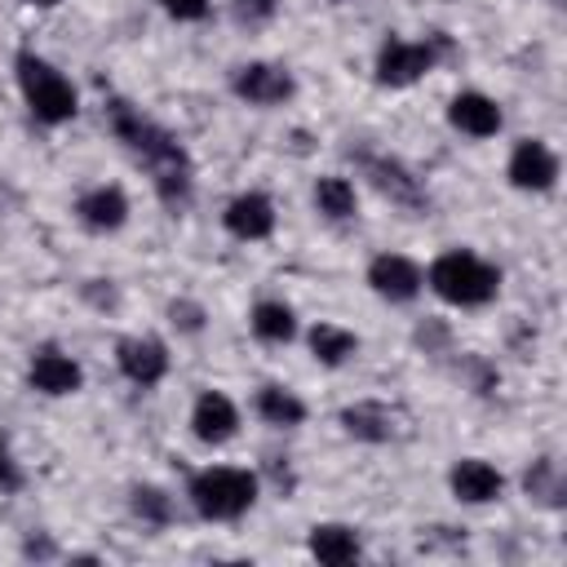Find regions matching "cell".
<instances>
[{
    "mask_svg": "<svg viewBox=\"0 0 567 567\" xmlns=\"http://www.w3.org/2000/svg\"><path fill=\"white\" fill-rule=\"evenodd\" d=\"M310 350H315L319 363L341 368V363L359 350V337L346 332V328H337V323H315V328H310Z\"/></svg>",
    "mask_w": 567,
    "mask_h": 567,
    "instance_id": "obj_20",
    "label": "cell"
},
{
    "mask_svg": "<svg viewBox=\"0 0 567 567\" xmlns=\"http://www.w3.org/2000/svg\"><path fill=\"white\" fill-rule=\"evenodd\" d=\"M244 4H248V9H270L275 0H244Z\"/></svg>",
    "mask_w": 567,
    "mask_h": 567,
    "instance_id": "obj_28",
    "label": "cell"
},
{
    "mask_svg": "<svg viewBox=\"0 0 567 567\" xmlns=\"http://www.w3.org/2000/svg\"><path fill=\"white\" fill-rule=\"evenodd\" d=\"M341 425L354 434V439H368V443H385L394 434V412L381 408V403H354L341 412Z\"/></svg>",
    "mask_w": 567,
    "mask_h": 567,
    "instance_id": "obj_18",
    "label": "cell"
},
{
    "mask_svg": "<svg viewBox=\"0 0 567 567\" xmlns=\"http://www.w3.org/2000/svg\"><path fill=\"white\" fill-rule=\"evenodd\" d=\"M106 124H111V133L128 146V155H133L137 164H146V173H151L155 195L164 199V208H173V213L186 208L190 186H195L186 146H182L168 128H159L155 120H146L137 106H128L124 97H111V102H106Z\"/></svg>",
    "mask_w": 567,
    "mask_h": 567,
    "instance_id": "obj_1",
    "label": "cell"
},
{
    "mask_svg": "<svg viewBox=\"0 0 567 567\" xmlns=\"http://www.w3.org/2000/svg\"><path fill=\"white\" fill-rule=\"evenodd\" d=\"M18 487H22V470H18V461L0 434V492H18Z\"/></svg>",
    "mask_w": 567,
    "mask_h": 567,
    "instance_id": "obj_25",
    "label": "cell"
},
{
    "mask_svg": "<svg viewBox=\"0 0 567 567\" xmlns=\"http://www.w3.org/2000/svg\"><path fill=\"white\" fill-rule=\"evenodd\" d=\"M115 363H120V372H124L133 385L151 390V385H159L164 372H168V350H164V341H155V337H128V341H120Z\"/></svg>",
    "mask_w": 567,
    "mask_h": 567,
    "instance_id": "obj_9",
    "label": "cell"
},
{
    "mask_svg": "<svg viewBox=\"0 0 567 567\" xmlns=\"http://www.w3.org/2000/svg\"><path fill=\"white\" fill-rule=\"evenodd\" d=\"M190 505L199 518H213V523H230L239 514L252 509L257 501V478L248 470H235V465H208L190 478Z\"/></svg>",
    "mask_w": 567,
    "mask_h": 567,
    "instance_id": "obj_4",
    "label": "cell"
},
{
    "mask_svg": "<svg viewBox=\"0 0 567 567\" xmlns=\"http://www.w3.org/2000/svg\"><path fill=\"white\" fill-rule=\"evenodd\" d=\"M190 430H195V439L199 443H226V439H235V430H239V408L221 394V390H204L199 399H195V408H190Z\"/></svg>",
    "mask_w": 567,
    "mask_h": 567,
    "instance_id": "obj_11",
    "label": "cell"
},
{
    "mask_svg": "<svg viewBox=\"0 0 567 567\" xmlns=\"http://www.w3.org/2000/svg\"><path fill=\"white\" fill-rule=\"evenodd\" d=\"M133 514L151 527H164L173 518V501L159 487H133Z\"/></svg>",
    "mask_w": 567,
    "mask_h": 567,
    "instance_id": "obj_24",
    "label": "cell"
},
{
    "mask_svg": "<svg viewBox=\"0 0 567 567\" xmlns=\"http://www.w3.org/2000/svg\"><path fill=\"white\" fill-rule=\"evenodd\" d=\"M75 213H80V221L89 230L106 235V230H120L128 221V199H124L120 186H93V190H84L75 199Z\"/></svg>",
    "mask_w": 567,
    "mask_h": 567,
    "instance_id": "obj_15",
    "label": "cell"
},
{
    "mask_svg": "<svg viewBox=\"0 0 567 567\" xmlns=\"http://www.w3.org/2000/svg\"><path fill=\"white\" fill-rule=\"evenodd\" d=\"M221 221H226V230H230L235 239L252 244V239H266V235L275 230V204H270L261 190H244V195H235V199L226 204Z\"/></svg>",
    "mask_w": 567,
    "mask_h": 567,
    "instance_id": "obj_12",
    "label": "cell"
},
{
    "mask_svg": "<svg viewBox=\"0 0 567 567\" xmlns=\"http://www.w3.org/2000/svg\"><path fill=\"white\" fill-rule=\"evenodd\" d=\"M315 204H319V213L332 217V221H346V217H354V208H359L354 186H350L346 177H319V182H315Z\"/></svg>",
    "mask_w": 567,
    "mask_h": 567,
    "instance_id": "obj_22",
    "label": "cell"
},
{
    "mask_svg": "<svg viewBox=\"0 0 567 567\" xmlns=\"http://www.w3.org/2000/svg\"><path fill=\"white\" fill-rule=\"evenodd\" d=\"M447 483H452V496H456V501H465V505H487V501H496V496H501V487H505L501 470H496V465H487V461H478V456L456 461V465H452V474H447Z\"/></svg>",
    "mask_w": 567,
    "mask_h": 567,
    "instance_id": "obj_14",
    "label": "cell"
},
{
    "mask_svg": "<svg viewBox=\"0 0 567 567\" xmlns=\"http://www.w3.org/2000/svg\"><path fill=\"white\" fill-rule=\"evenodd\" d=\"M425 279H430V288L447 306H487L501 292V270L492 261H483L478 252H465V248L439 252L430 261V275Z\"/></svg>",
    "mask_w": 567,
    "mask_h": 567,
    "instance_id": "obj_2",
    "label": "cell"
},
{
    "mask_svg": "<svg viewBox=\"0 0 567 567\" xmlns=\"http://www.w3.org/2000/svg\"><path fill=\"white\" fill-rule=\"evenodd\" d=\"M230 89H235V97H244L248 106H279V102L292 97L297 84H292V71L279 66V62H248V66L235 71Z\"/></svg>",
    "mask_w": 567,
    "mask_h": 567,
    "instance_id": "obj_6",
    "label": "cell"
},
{
    "mask_svg": "<svg viewBox=\"0 0 567 567\" xmlns=\"http://www.w3.org/2000/svg\"><path fill=\"white\" fill-rule=\"evenodd\" d=\"M173 315H182V328H199V310H190V306H173Z\"/></svg>",
    "mask_w": 567,
    "mask_h": 567,
    "instance_id": "obj_27",
    "label": "cell"
},
{
    "mask_svg": "<svg viewBox=\"0 0 567 567\" xmlns=\"http://www.w3.org/2000/svg\"><path fill=\"white\" fill-rule=\"evenodd\" d=\"M359 168L372 177V186L381 190V195H390L399 208H408V213H421V208H430V195L421 190V182L399 164V159H390V155H359Z\"/></svg>",
    "mask_w": 567,
    "mask_h": 567,
    "instance_id": "obj_7",
    "label": "cell"
},
{
    "mask_svg": "<svg viewBox=\"0 0 567 567\" xmlns=\"http://www.w3.org/2000/svg\"><path fill=\"white\" fill-rule=\"evenodd\" d=\"M509 182L518 190H549L558 182V155L540 137H523L509 155Z\"/></svg>",
    "mask_w": 567,
    "mask_h": 567,
    "instance_id": "obj_8",
    "label": "cell"
},
{
    "mask_svg": "<svg viewBox=\"0 0 567 567\" xmlns=\"http://www.w3.org/2000/svg\"><path fill=\"white\" fill-rule=\"evenodd\" d=\"M447 120L465 137H492L501 128V106L487 93H456L447 106Z\"/></svg>",
    "mask_w": 567,
    "mask_h": 567,
    "instance_id": "obj_16",
    "label": "cell"
},
{
    "mask_svg": "<svg viewBox=\"0 0 567 567\" xmlns=\"http://www.w3.org/2000/svg\"><path fill=\"white\" fill-rule=\"evenodd\" d=\"M13 71H18V89H22V102H27V111L40 120V124H66L71 115H75V89H71V80L53 66V62H44L40 53H18V62H13Z\"/></svg>",
    "mask_w": 567,
    "mask_h": 567,
    "instance_id": "obj_3",
    "label": "cell"
},
{
    "mask_svg": "<svg viewBox=\"0 0 567 567\" xmlns=\"http://www.w3.org/2000/svg\"><path fill=\"white\" fill-rule=\"evenodd\" d=\"M527 496H536V501H545V505H558V496H563V474H558V465H554L549 456L527 470Z\"/></svg>",
    "mask_w": 567,
    "mask_h": 567,
    "instance_id": "obj_23",
    "label": "cell"
},
{
    "mask_svg": "<svg viewBox=\"0 0 567 567\" xmlns=\"http://www.w3.org/2000/svg\"><path fill=\"white\" fill-rule=\"evenodd\" d=\"M447 40L443 35H425V40H403V35H385L377 49V80L385 89H408L416 84L425 71H434V62L443 58Z\"/></svg>",
    "mask_w": 567,
    "mask_h": 567,
    "instance_id": "obj_5",
    "label": "cell"
},
{
    "mask_svg": "<svg viewBox=\"0 0 567 567\" xmlns=\"http://www.w3.org/2000/svg\"><path fill=\"white\" fill-rule=\"evenodd\" d=\"M164 9L177 18V22H199L208 13V0H164Z\"/></svg>",
    "mask_w": 567,
    "mask_h": 567,
    "instance_id": "obj_26",
    "label": "cell"
},
{
    "mask_svg": "<svg viewBox=\"0 0 567 567\" xmlns=\"http://www.w3.org/2000/svg\"><path fill=\"white\" fill-rule=\"evenodd\" d=\"M248 323H252L257 341H266V346H284V341L297 337V319H292V310L284 301H257Z\"/></svg>",
    "mask_w": 567,
    "mask_h": 567,
    "instance_id": "obj_19",
    "label": "cell"
},
{
    "mask_svg": "<svg viewBox=\"0 0 567 567\" xmlns=\"http://www.w3.org/2000/svg\"><path fill=\"white\" fill-rule=\"evenodd\" d=\"M27 381H31L40 394H75V390H80V381H84V372H80V363H75L71 354H62V350L44 346V350H35V354H31Z\"/></svg>",
    "mask_w": 567,
    "mask_h": 567,
    "instance_id": "obj_13",
    "label": "cell"
},
{
    "mask_svg": "<svg viewBox=\"0 0 567 567\" xmlns=\"http://www.w3.org/2000/svg\"><path fill=\"white\" fill-rule=\"evenodd\" d=\"M368 284H372V292L385 297V301H412L425 279H421L416 261H408V257H399V252H381V257H372V266H368Z\"/></svg>",
    "mask_w": 567,
    "mask_h": 567,
    "instance_id": "obj_10",
    "label": "cell"
},
{
    "mask_svg": "<svg viewBox=\"0 0 567 567\" xmlns=\"http://www.w3.org/2000/svg\"><path fill=\"white\" fill-rule=\"evenodd\" d=\"M31 4H58V0H31Z\"/></svg>",
    "mask_w": 567,
    "mask_h": 567,
    "instance_id": "obj_29",
    "label": "cell"
},
{
    "mask_svg": "<svg viewBox=\"0 0 567 567\" xmlns=\"http://www.w3.org/2000/svg\"><path fill=\"white\" fill-rule=\"evenodd\" d=\"M310 554L328 567H341V563H354L359 558V536L354 527H341V523H319L310 527Z\"/></svg>",
    "mask_w": 567,
    "mask_h": 567,
    "instance_id": "obj_17",
    "label": "cell"
},
{
    "mask_svg": "<svg viewBox=\"0 0 567 567\" xmlns=\"http://www.w3.org/2000/svg\"><path fill=\"white\" fill-rule=\"evenodd\" d=\"M257 412L270 425H301L306 421V403L284 385H261L257 390Z\"/></svg>",
    "mask_w": 567,
    "mask_h": 567,
    "instance_id": "obj_21",
    "label": "cell"
}]
</instances>
